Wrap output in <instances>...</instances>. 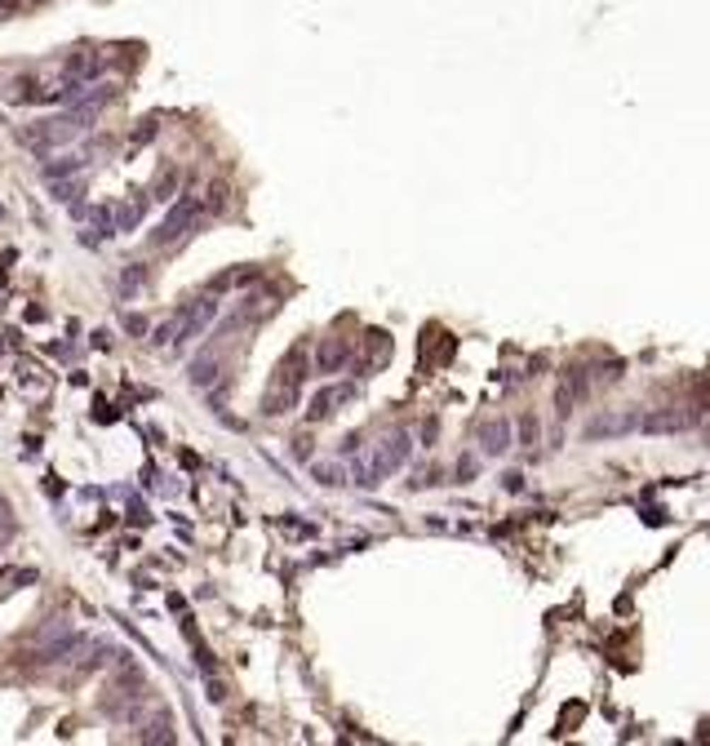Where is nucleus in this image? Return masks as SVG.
<instances>
[{
    "label": "nucleus",
    "instance_id": "obj_1",
    "mask_svg": "<svg viewBox=\"0 0 710 746\" xmlns=\"http://www.w3.org/2000/svg\"><path fill=\"white\" fill-rule=\"evenodd\" d=\"M408 453H413L408 431H391V436H382L365 458L355 462V480L360 485H377V480H387L391 471H400L408 462Z\"/></svg>",
    "mask_w": 710,
    "mask_h": 746
},
{
    "label": "nucleus",
    "instance_id": "obj_2",
    "mask_svg": "<svg viewBox=\"0 0 710 746\" xmlns=\"http://www.w3.org/2000/svg\"><path fill=\"white\" fill-rule=\"evenodd\" d=\"M302 369H307V356H302V346H293L289 360L280 364V373H275V383H271V391H267V400H262V405H267V413H285L293 400H298V387H302V378H307Z\"/></svg>",
    "mask_w": 710,
    "mask_h": 746
},
{
    "label": "nucleus",
    "instance_id": "obj_3",
    "mask_svg": "<svg viewBox=\"0 0 710 746\" xmlns=\"http://www.w3.org/2000/svg\"><path fill=\"white\" fill-rule=\"evenodd\" d=\"M187 227H195V200H178L173 213L164 218V227L156 231V244H178L187 236Z\"/></svg>",
    "mask_w": 710,
    "mask_h": 746
},
{
    "label": "nucleus",
    "instance_id": "obj_4",
    "mask_svg": "<svg viewBox=\"0 0 710 746\" xmlns=\"http://www.w3.org/2000/svg\"><path fill=\"white\" fill-rule=\"evenodd\" d=\"M692 422H697L692 409H657L648 418H639V431H648V436H657V431H688Z\"/></svg>",
    "mask_w": 710,
    "mask_h": 746
},
{
    "label": "nucleus",
    "instance_id": "obj_5",
    "mask_svg": "<svg viewBox=\"0 0 710 746\" xmlns=\"http://www.w3.org/2000/svg\"><path fill=\"white\" fill-rule=\"evenodd\" d=\"M626 431H639V413H604V418H595L586 426V436L590 440H608V436H626Z\"/></svg>",
    "mask_w": 710,
    "mask_h": 746
},
{
    "label": "nucleus",
    "instance_id": "obj_6",
    "mask_svg": "<svg viewBox=\"0 0 710 746\" xmlns=\"http://www.w3.org/2000/svg\"><path fill=\"white\" fill-rule=\"evenodd\" d=\"M480 449H484L488 458H502V453L510 449V422H506V418H493V422L480 426Z\"/></svg>",
    "mask_w": 710,
    "mask_h": 746
},
{
    "label": "nucleus",
    "instance_id": "obj_7",
    "mask_svg": "<svg viewBox=\"0 0 710 746\" xmlns=\"http://www.w3.org/2000/svg\"><path fill=\"white\" fill-rule=\"evenodd\" d=\"M346 356H351V346H346L342 338H324L320 351H316V369L320 373H338L342 364H346Z\"/></svg>",
    "mask_w": 710,
    "mask_h": 746
},
{
    "label": "nucleus",
    "instance_id": "obj_8",
    "mask_svg": "<svg viewBox=\"0 0 710 746\" xmlns=\"http://www.w3.org/2000/svg\"><path fill=\"white\" fill-rule=\"evenodd\" d=\"M346 395H351V387H328V391H320L316 400H311V418H328V413H333V405H342Z\"/></svg>",
    "mask_w": 710,
    "mask_h": 746
},
{
    "label": "nucleus",
    "instance_id": "obj_9",
    "mask_svg": "<svg viewBox=\"0 0 710 746\" xmlns=\"http://www.w3.org/2000/svg\"><path fill=\"white\" fill-rule=\"evenodd\" d=\"M520 431H524V449H533V444H537V422L533 418H520Z\"/></svg>",
    "mask_w": 710,
    "mask_h": 746
}]
</instances>
